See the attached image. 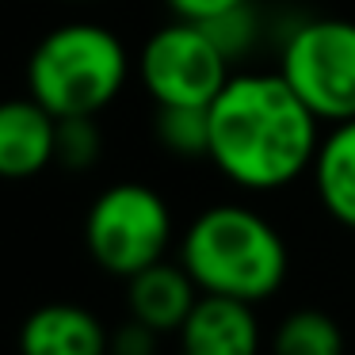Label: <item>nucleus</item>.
Instances as JSON below:
<instances>
[{
	"label": "nucleus",
	"mask_w": 355,
	"mask_h": 355,
	"mask_svg": "<svg viewBox=\"0 0 355 355\" xmlns=\"http://www.w3.org/2000/svg\"><path fill=\"white\" fill-rule=\"evenodd\" d=\"M176 19H195V24H207V19L222 16V12L237 8V4H248V0H164Z\"/></svg>",
	"instance_id": "nucleus-17"
},
{
	"label": "nucleus",
	"mask_w": 355,
	"mask_h": 355,
	"mask_svg": "<svg viewBox=\"0 0 355 355\" xmlns=\"http://www.w3.org/2000/svg\"><path fill=\"white\" fill-rule=\"evenodd\" d=\"M130 77V58L100 24H62L31 50L27 88L54 119L100 115Z\"/></svg>",
	"instance_id": "nucleus-3"
},
{
	"label": "nucleus",
	"mask_w": 355,
	"mask_h": 355,
	"mask_svg": "<svg viewBox=\"0 0 355 355\" xmlns=\"http://www.w3.org/2000/svg\"><path fill=\"white\" fill-rule=\"evenodd\" d=\"M153 352H157V332L134 321V317L111 336V355H153Z\"/></svg>",
	"instance_id": "nucleus-16"
},
{
	"label": "nucleus",
	"mask_w": 355,
	"mask_h": 355,
	"mask_svg": "<svg viewBox=\"0 0 355 355\" xmlns=\"http://www.w3.org/2000/svg\"><path fill=\"white\" fill-rule=\"evenodd\" d=\"M321 123L279 73H233L207 107V161L245 191H279L313 168Z\"/></svg>",
	"instance_id": "nucleus-1"
},
{
	"label": "nucleus",
	"mask_w": 355,
	"mask_h": 355,
	"mask_svg": "<svg viewBox=\"0 0 355 355\" xmlns=\"http://www.w3.org/2000/svg\"><path fill=\"white\" fill-rule=\"evenodd\" d=\"M199 294L202 291L184 271V263H168V260H157L126 279L130 317L141 321L146 329H153L157 336L161 332H180V324L187 321V313L199 302Z\"/></svg>",
	"instance_id": "nucleus-10"
},
{
	"label": "nucleus",
	"mask_w": 355,
	"mask_h": 355,
	"mask_svg": "<svg viewBox=\"0 0 355 355\" xmlns=\"http://www.w3.org/2000/svg\"><path fill=\"white\" fill-rule=\"evenodd\" d=\"M279 77L317 123L355 119V24L336 16L306 19L283 39Z\"/></svg>",
	"instance_id": "nucleus-5"
},
{
	"label": "nucleus",
	"mask_w": 355,
	"mask_h": 355,
	"mask_svg": "<svg viewBox=\"0 0 355 355\" xmlns=\"http://www.w3.org/2000/svg\"><path fill=\"white\" fill-rule=\"evenodd\" d=\"M111 336L100 317L73 302H46L19 324V355H107Z\"/></svg>",
	"instance_id": "nucleus-9"
},
{
	"label": "nucleus",
	"mask_w": 355,
	"mask_h": 355,
	"mask_svg": "<svg viewBox=\"0 0 355 355\" xmlns=\"http://www.w3.org/2000/svg\"><path fill=\"white\" fill-rule=\"evenodd\" d=\"M58 119L31 96L0 100V180H31L54 164Z\"/></svg>",
	"instance_id": "nucleus-8"
},
{
	"label": "nucleus",
	"mask_w": 355,
	"mask_h": 355,
	"mask_svg": "<svg viewBox=\"0 0 355 355\" xmlns=\"http://www.w3.org/2000/svg\"><path fill=\"white\" fill-rule=\"evenodd\" d=\"M271 355H344V329L324 309H294L279 321Z\"/></svg>",
	"instance_id": "nucleus-12"
},
{
	"label": "nucleus",
	"mask_w": 355,
	"mask_h": 355,
	"mask_svg": "<svg viewBox=\"0 0 355 355\" xmlns=\"http://www.w3.org/2000/svg\"><path fill=\"white\" fill-rule=\"evenodd\" d=\"M176 355H260V321L252 302L199 294L187 321L180 324Z\"/></svg>",
	"instance_id": "nucleus-7"
},
{
	"label": "nucleus",
	"mask_w": 355,
	"mask_h": 355,
	"mask_svg": "<svg viewBox=\"0 0 355 355\" xmlns=\"http://www.w3.org/2000/svg\"><path fill=\"white\" fill-rule=\"evenodd\" d=\"M85 245L107 275L130 279L134 271L164 260L172 245V210L153 187L115 184L88 207Z\"/></svg>",
	"instance_id": "nucleus-4"
},
{
	"label": "nucleus",
	"mask_w": 355,
	"mask_h": 355,
	"mask_svg": "<svg viewBox=\"0 0 355 355\" xmlns=\"http://www.w3.org/2000/svg\"><path fill=\"white\" fill-rule=\"evenodd\" d=\"M313 187L332 222L355 230V119L332 123L313 157Z\"/></svg>",
	"instance_id": "nucleus-11"
},
{
	"label": "nucleus",
	"mask_w": 355,
	"mask_h": 355,
	"mask_svg": "<svg viewBox=\"0 0 355 355\" xmlns=\"http://www.w3.org/2000/svg\"><path fill=\"white\" fill-rule=\"evenodd\" d=\"M100 126L96 115H73V119H58V134H54V161L69 172H85L100 161Z\"/></svg>",
	"instance_id": "nucleus-14"
},
{
	"label": "nucleus",
	"mask_w": 355,
	"mask_h": 355,
	"mask_svg": "<svg viewBox=\"0 0 355 355\" xmlns=\"http://www.w3.org/2000/svg\"><path fill=\"white\" fill-rule=\"evenodd\" d=\"M107 355H111V352H107Z\"/></svg>",
	"instance_id": "nucleus-18"
},
{
	"label": "nucleus",
	"mask_w": 355,
	"mask_h": 355,
	"mask_svg": "<svg viewBox=\"0 0 355 355\" xmlns=\"http://www.w3.org/2000/svg\"><path fill=\"white\" fill-rule=\"evenodd\" d=\"M180 263L202 294L263 302L283 286L291 256L279 230L263 214L237 202H218L187 225Z\"/></svg>",
	"instance_id": "nucleus-2"
},
{
	"label": "nucleus",
	"mask_w": 355,
	"mask_h": 355,
	"mask_svg": "<svg viewBox=\"0 0 355 355\" xmlns=\"http://www.w3.org/2000/svg\"><path fill=\"white\" fill-rule=\"evenodd\" d=\"M157 141L176 157H207V107H157Z\"/></svg>",
	"instance_id": "nucleus-13"
},
{
	"label": "nucleus",
	"mask_w": 355,
	"mask_h": 355,
	"mask_svg": "<svg viewBox=\"0 0 355 355\" xmlns=\"http://www.w3.org/2000/svg\"><path fill=\"white\" fill-rule=\"evenodd\" d=\"M138 77L157 107H210L233 77V65L202 24L172 19L146 39Z\"/></svg>",
	"instance_id": "nucleus-6"
},
{
	"label": "nucleus",
	"mask_w": 355,
	"mask_h": 355,
	"mask_svg": "<svg viewBox=\"0 0 355 355\" xmlns=\"http://www.w3.org/2000/svg\"><path fill=\"white\" fill-rule=\"evenodd\" d=\"M202 27H207L210 39L218 42V50L230 58V65L252 54L256 35H260V19H256L252 0H248V4H237V8H230V12H222V16H214V19H207Z\"/></svg>",
	"instance_id": "nucleus-15"
}]
</instances>
